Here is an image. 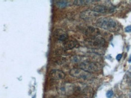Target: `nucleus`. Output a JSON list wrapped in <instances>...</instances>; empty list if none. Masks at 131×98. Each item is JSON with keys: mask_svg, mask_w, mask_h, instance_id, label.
I'll return each mask as SVG.
<instances>
[{"mask_svg": "<svg viewBox=\"0 0 131 98\" xmlns=\"http://www.w3.org/2000/svg\"><path fill=\"white\" fill-rule=\"evenodd\" d=\"M96 25L106 30L115 32L119 30V25L115 20L110 18H100L97 20Z\"/></svg>", "mask_w": 131, "mask_h": 98, "instance_id": "1", "label": "nucleus"}, {"mask_svg": "<svg viewBox=\"0 0 131 98\" xmlns=\"http://www.w3.org/2000/svg\"><path fill=\"white\" fill-rule=\"evenodd\" d=\"M85 45L92 49H101L105 47L106 45L105 39L102 37H88L85 40Z\"/></svg>", "mask_w": 131, "mask_h": 98, "instance_id": "2", "label": "nucleus"}, {"mask_svg": "<svg viewBox=\"0 0 131 98\" xmlns=\"http://www.w3.org/2000/svg\"><path fill=\"white\" fill-rule=\"evenodd\" d=\"M79 67L88 73H94L99 72L102 69V66L96 62H92L89 60L82 61L80 63Z\"/></svg>", "mask_w": 131, "mask_h": 98, "instance_id": "3", "label": "nucleus"}, {"mask_svg": "<svg viewBox=\"0 0 131 98\" xmlns=\"http://www.w3.org/2000/svg\"><path fill=\"white\" fill-rule=\"evenodd\" d=\"M70 75L77 78L83 79L84 80H90L92 78L91 74L86 72L81 69L74 68L70 71Z\"/></svg>", "mask_w": 131, "mask_h": 98, "instance_id": "4", "label": "nucleus"}, {"mask_svg": "<svg viewBox=\"0 0 131 98\" xmlns=\"http://www.w3.org/2000/svg\"><path fill=\"white\" fill-rule=\"evenodd\" d=\"M75 85L70 83H64L59 88V91L60 93L65 95H71L74 94Z\"/></svg>", "mask_w": 131, "mask_h": 98, "instance_id": "5", "label": "nucleus"}, {"mask_svg": "<svg viewBox=\"0 0 131 98\" xmlns=\"http://www.w3.org/2000/svg\"><path fill=\"white\" fill-rule=\"evenodd\" d=\"M85 34L88 37H98V36L100 34V30L98 28L88 26L85 30Z\"/></svg>", "mask_w": 131, "mask_h": 98, "instance_id": "6", "label": "nucleus"}, {"mask_svg": "<svg viewBox=\"0 0 131 98\" xmlns=\"http://www.w3.org/2000/svg\"><path fill=\"white\" fill-rule=\"evenodd\" d=\"M114 9L112 8H109L103 5H97L93 8V11L95 13H100V14H106L108 13L114 12Z\"/></svg>", "mask_w": 131, "mask_h": 98, "instance_id": "7", "label": "nucleus"}, {"mask_svg": "<svg viewBox=\"0 0 131 98\" xmlns=\"http://www.w3.org/2000/svg\"><path fill=\"white\" fill-rule=\"evenodd\" d=\"M79 47V44L75 40H67L65 42H63V48L65 51L70 50L74 48Z\"/></svg>", "mask_w": 131, "mask_h": 98, "instance_id": "8", "label": "nucleus"}, {"mask_svg": "<svg viewBox=\"0 0 131 98\" xmlns=\"http://www.w3.org/2000/svg\"><path fill=\"white\" fill-rule=\"evenodd\" d=\"M50 76L52 79L60 80L65 78V74L62 71L59 69H53L50 72Z\"/></svg>", "mask_w": 131, "mask_h": 98, "instance_id": "9", "label": "nucleus"}, {"mask_svg": "<svg viewBox=\"0 0 131 98\" xmlns=\"http://www.w3.org/2000/svg\"><path fill=\"white\" fill-rule=\"evenodd\" d=\"M54 36L59 41H63V42H65L68 39V34L62 29H58L55 30L54 33Z\"/></svg>", "mask_w": 131, "mask_h": 98, "instance_id": "10", "label": "nucleus"}, {"mask_svg": "<svg viewBox=\"0 0 131 98\" xmlns=\"http://www.w3.org/2000/svg\"><path fill=\"white\" fill-rule=\"evenodd\" d=\"M97 15L94 11H92L91 10H85L83 11L81 14L80 16L84 19H91L95 16H97Z\"/></svg>", "mask_w": 131, "mask_h": 98, "instance_id": "11", "label": "nucleus"}, {"mask_svg": "<svg viewBox=\"0 0 131 98\" xmlns=\"http://www.w3.org/2000/svg\"><path fill=\"white\" fill-rule=\"evenodd\" d=\"M53 61L56 63L59 64V65H61V64H65L67 62V60L64 57H61V56H58V57L54 58Z\"/></svg>", "mask_w": 131, "mask_h": 98, "instance_id": "12", "label": "nucleus"}, {"mask_svg": "<svg viewBox=\"0 0 131 98\" xmlns=\"http://www.w3.org/2000/svg\"><path fill=\"white\" fill-rule=\"evenodd\" d=\"M95 1H75L74 2V4L77 6H82V5H85V4H88L91 3V2H95Z\"/></svg>", "mask_w": 131, "mask_h": 98, "instance_id": "13", "label": "nucleus"}, {"mask_svg": "<svg viewBox=\"0 0 131 98\" xmlns=\"http://www.w3.org/2000/svg\"><path fill=\"white\" fill-rule=\"evenodd\" d=\"M56 4L59 8H65L68 5V1H56Z\"/></svg>", "mask_w": 131, "mask_h": 98, "instance_id": "14", "label": "nucleus"}, {"mask_svg": "<svg viewBox=\"0 0 131 98\" xmlns=\"http://www.w3.org/2000/svg\"><path fill=\"white\" fill-rule=\"evenodd\" d=\"M113 94H114L113 92H112V90H110L107 93L106 96H107V97H108V98H110V97H112V95H113Z\"/></svg>", "mask_w": 131, "mask_h": 98, "instance_id": "15", "label": "nucleus"}, {"mask_svg": "<svg viewBox=\"0 0 131 98\" xmlns=\"http://www.w3.org/2000/svg\"><path fill=\"white\" fill-rule=\"evenodd\" d=\"M130 31H131L130 26H127V27L125 29V31H126V32H130Z\"/></svg>", "mask_w": 131, "mask_h": 98, "instance_id": "16", "label": "nucleus"}, {"mask_svg": "<svg viewBox=\"0 0 131 98\" xmlns=\"http://www.w3.org/2000/svg\"><path fill=\"white\" fill-rule=\"evenodd\" d=\"M122 54H118V55L117 56L116 59H117V60H120L122 59Z\"/></svg>", "mask_w": 131, "mask_h": 98, "instance_id": "17", "label": "nucleus"}, {"mask_svg": "<svg viewBox=\"0 0 131 98\" xmlns=\"http://www.w3.org/2000/svg\"><path fill=\"white\" fill-rule=\"evenodd\" d=\"M120 98H127V97L126 96L123 95H123H121L120 96Z\"/></svg>", "mask_w": 131, "mask_h": 98, "instance_id": "18", "label": "nucleus"}]
</instances>
